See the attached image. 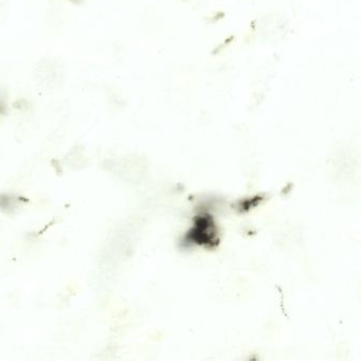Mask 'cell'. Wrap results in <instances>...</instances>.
<instances>
[{
  "label": "cell",
  "instance_id": "obj_1",
  "mask_svg": "<svg viewBox=\"0 0 361 361\" xmlns=\"http://www.w3.org/2000/svg\"><path fill=\"white\" fill-rule=\"evenodd\" d=\"M14 199H13L11 196H7V195H2L0 196V208L3 210L10 208H13V203H14Z\"/></svg>",
  "mask_w": 361,
  "mask_h": 361
}]
</instances>
